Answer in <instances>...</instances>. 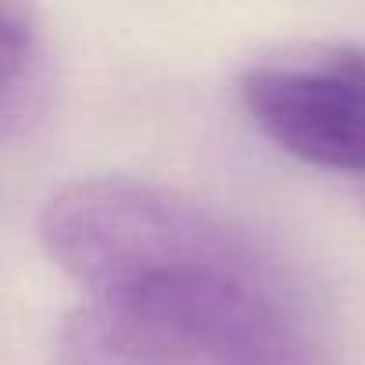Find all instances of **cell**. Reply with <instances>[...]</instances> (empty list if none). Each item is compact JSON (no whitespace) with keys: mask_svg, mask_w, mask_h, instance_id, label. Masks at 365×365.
<instances>
[{"mask_svg":"<svg viewBox=\"0 0 365 365\" xmlns=\"http://www.w3.org/2000/svg\"><path fill=\"white\" fill-rule=\"evenodd\" d=\"M51 90L47 40L29 8L0 4V136H15L43 111Z\"/></svg>","mask_w":365,"mask_h":365,"instance_id":"3957f363","label":"cell"},{"mask_svg":"<svg viewBox=\"0 0 365 365\" xmlns=\"http://www.w3.org/2000/svg\"><path fill=\"white\" fill-rule=\"evenodd\" d=\"M61 365H326L269 258L233 226L208 247L83 294Z\"/></svg>","mask_w":365,"mask_h":365,"instance_id":"6da1fadb","label":"cell"},{"mask_svg":"<svg viewBox=\"0 0 365 365\" xmlns=\"http://www.w3.org/2000/svg\"><path fill=\"white\" fill-rule=\"evenodd\" d=\"M240 104L283 154L365 175V47H308L255 61Z\"/></svg>","mask_w":365,"mask_h":365,"instance_id":"7a4b0ae2","label":"cell"}]
</instances>
